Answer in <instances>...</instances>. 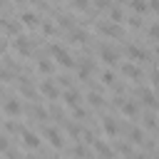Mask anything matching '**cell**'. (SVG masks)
Here are the masks:
<instances>
[{
  "mask_svg": "<svg viewBox=\"0 0 159 159\" xmlns=\"http://www.w3.org/2000/svg\"><path fill=\"white\" fill-rule=\"evenodd\" d=\"M129 142H132V144H142V142H144V132L137 129V127H132V129H129Z\"/></svg>",
  "mask_w": 159,
  "mask_h": 159,
  "instance_id": "24",
  "label": "cell"
},
{
  "mask_svg": "<svg viewBox=\"0 0 159 159\" xmlns=\"http://www.w3.org/2000/svg\"><path fill=\"white\" fill-rule=\"evenodd\" d=\"M97 32H102V35H107V37H119V35H122V27L114 25V22H109V20H99V22H97Z\"/></svg>",
  "mask_w": 159,
  "mask_h": 159,
  "instance_id": "5",
  "label": "cell"
},
{
  "mask_svg": "<svg viewBox=\"0 0 159 159\" xmlns=\"http://www.w3.org/2000/svg\"><path fill=\"white\" fill-rule=\"evenodd\" d=\"M0 122H2V117H0Z\"/></svg>",
  "mask_w": 159,
  "mask_h": 159,
  "instance_id": "44",
  "label": "cell"
},
{
  "mask_svg": "<svg viewBox=\"0 0 159 159\" xmlns=\"http://www.w3.org/2000/svg\"><path fill=\"white\" fill-rule=\"evenodd\" d=\"M97 52H99V60H102V62H107V65H112V67L119 62V52H117L114 47H109V45H99V50H97Z\"/></svg>",
  "mask_w": 159,
  "mask_h": 159,
  "instance_id": "3",
  "label": "cell"
},
{
  "mask_svg": "<svg viewBox=\"0 0 159 159\" xmlns=\"http://www.w3.org/2000/svg\"><path fill=\"white\" fill-rule=\"evenodd\" d=\"M42 134H45V139L50 142V147H55V149H60V147L65 144V139H62V132H60L57 127H45V129H42Z\"/></svg>",
  "mask_w": 159,
  "mask_h": 159,
  "instance_id": "4",
  "label": "cell"
},
{
  "mask_svg": "<svg viewBox=\"0 0 159 159\" xmlns=\"http://www.w3.org/2000/svg\"><path fill=\"white\" fill-rule=\"evenodd\" d=\"M149 37H152V40H157V42H159V20H157V22H152V25H149Z\"/></svg>",
  "mask_w": 159,
  "mask_h": 159,
  "instance_id": "32",
  "label": "cell"
},
{
  "mask_svg": "<svg viewBox=\"0 0 159 159\" xmlns=\"http://www.w3.org/2000/svg\"><path fill=\"white\" fill-rule=\"evenodd\" d=\"M149 10H154V12L159 15V0H152V2H149Z\"/></svg>",
  "mask_w": 159,
  "mask_h": 159,
  "instance_id": "38",
  "label": "cell"
},
{
  "mask_svg": "<svg viewBox=\"0 0 159 159\" xmlns=\"http://www.w3.org/2000/svg\"><path fill=\"white\" fill-rule=\"evenodd\" d=\"M99 80H102V84H107V87H114V80H117V77H114V72H112V70H104V72L99 75Z\"/></svg>",
  "mask_w": 159,
  "mask_h": 159,
  "instance_id": "27",
  "label": "cell"
},
{
  "mask_svg": "<svg viewBox=\"0 0 159 159\" xmlns=\"http://www.w3.org/2000/svg\"><path fill=\"white\" fill-rule=\"evenodd\" d=\"M20 25H22V27H40V25H42V17L35 15L32 10H22V12H20Z\"/></svg>",
  "mask_w": 159,
  "mask_h": 159,
  "instance_id": "6",
  "label": "cell"
},
{
  "mask_svg": "<svg viewBox=\"0 0 159 159\" xmlns=\"http://www.w3.org/2000/svg\"><path fill=\"white\" fill-rule=\"evenodd\" d=\"M52 70H55V65H52L50 60H40V62H37V72H42V75H52Z\"/></svg>",
  "mask_w": 159,
  "mask_h": 159,
  "instance_id": "26",
  "label": "cell"
},
{
  "mask_svg": "<svg viewBox=\"0 0 159 159\" xmlns=\"http://www.w3.org/2000/svg\"><path fill=\"white\" fill-rule=\"evenodd\" d=\"M119 72H122L127 80H134V82L142 80V70H139L134 62H122V65H119Z\"/></svg>",
  "mask_w": 159,
  "mask_h": 159,
  "instance_id": "8",
  "label": "cell"
},
{
  "mask_svg": "<svg viewBox=\"0 0 159 159\" xmlns=\"http://www.w3.org/2000/svg\"><path fill=\"white\" fill-rule=\"evenodd\" d=\"M154 159H159V149H157V152H154Z\"/></svg>",
  "mask_w": 159,
  "mask_h": 159,
  "instance_id": "42",
  "label": "cell"
},
{
  "mask_svg": "<svg viewBox=\"0 0 159 159\" xmlns=\"http://www.w3.org/2000/svg\"><path fill=\"white\" fill-rule=\"evenodd\" d=\"M10 149V142H7V134H0V152H7Z\"/></svg>",
  "mask_w": 159,
  "mask_h": 159,
  "instance_id": "36",
  "label": "cell"
},
{
  "mask_svg": "<svg viewBox=\"0 0 159 159\" xmlns=\"http://www.w3.org/2000/svg\"><path fill=\"white\" fill-rule=\"evenodd\" d=\"M20 137H22V144H25L27 149H40V137H37L35 132H30V129H25V127H22Z\"/></svg>",
  "mask_w": 159,
  "mask_h": 159,
  "instance_id": "14",
  "label": "cell"
},
{
  "mask_svg": "<svg viewBox=\"0 0 159 159\" xmlns=\"http://www.w3.org/2000/svg\"><path fill=\"white\" fill-rule=\"evenodd\" d=\"M117 152H119V154H124V157H129V159L134 157V154H132V144H129V142H117Z\"/></svg>",
  "mask_w": 159,
  "mask_h": 159,
  "instance_id": "28",
  "label": "cell"
},
{
  "mask_svg": "<svg viewBox=\"0 0 159 159\" xmlns=\"http://www.w3.org/2000/svg\"><path fill=\"white\" fill-rule=\"evenodd\" d=\"M30 114H32L37 122H45V119H50V112H47L45 107H37V104H32V107H30Z\"/></svg>",
  "mask_w": 159,
  "mask_h": 159,
  "instance_id": "20",
  "label": "cell"
},
{
  "mask_svg": "<svg viewBox=\"0 0 159 159\" xmlns=\"http://www.w3.org/2000/svg\"><path fill=\"white\" fill-rule=\"evenodd\" d=\"M124 52L132 57V60H149V52L147 50H142L139 45H134V42H127L124 45Z\"/></svg>",
  "mask_w": 159,
  "mask_h": 159,
  "instance_id": "11",
  "label": "cell"
},
{
  "mask_svg": "<svg viewBox=\"0 0 159 159\" xmlns=\"http://www.w3.org/2000/svg\"><path fill=\"white\" fill-rule=\"evenodd\" d=\"M132 159H149V157H147V154H144V152H139V154H134V157H132Z\"/></svg>",
  "mask_w": 159,
  "mask_h": 159,
  "instance_id": "39",
  "label": "cell"
},
{
  "mask_svg": "<svg viewBox=\"0 0 159 159\" xmlns=\"http://www.w3.org/2000/svg\"><path fill=\"white\" fill-rule=\"evenodd\" d=\"M117 107H119V112H122L127 119H134V117H139V102H137V99H122Z\"/></svg>",
  "mask_w": 159,
  "mask_h": 159,
  "instance_id": "2",
  "label": "cell"
},
{
  "mask_svg": "<svg viewBox=\"0 0 159 159\" xmlns=\"http://www.w3.org/2000/svg\"><path fill=\"white\" fill-rule=\"evenodd\" d=\"M127 25H129V27H142V17H139V15H129V17H127Z\"/></svg>",
  "mask_w": 159,
  "mask_h": 159,
  "instance_id": "33",
  "label": "cell"
},
{
  "mask_svg": "<svg viewBox=\"0 0 159 159\" xmlns=\"http://www.w3.org/2000/svg\"><path fill=\"white\" fill-rule=\"evenodd\" d=\"M137 97L142 99V104H144V107H157V104H159V102H157V97H154V92H152L149 87H139V89H137Z\"/></svg>",
  "mask_w": 159,
  "mask_h": 159,
  "instance_id": "13",
  "label": "cell"
},
{
  "mask_svg": "<svg viewBox=\"0 0 159 159\" xmlns=\"http://www.w3.org/2000/svg\"><path fill=\"white\" fill-rule=\"evenodd\" d=\"M60 97H62V102H65L67 107H72V109H75V107H80V99H82V94H80L77 89H72V87H70V89H65Z\"/></svg>",
  "mask_w": 159,
  "mask_h": 159,
  "instance_id": "12",
  "label": "cell"
},
{
  "mask_svg": "<svg viewBox=\"0 0 159 159\" xmlns=\"http://www.w3.org/2000/svg\"><path fill=\"white\" fill-rule=\"evenodd\" d=\"M87 102H89L92 107H102V104H104V97H102V92H97V89H94V92H89V94H87Z\"/></svg>",
  "mask_w": 159,
  "mask_h": 159,
  "instance_id": "23",
  "label": "cell"
},
{
  "mask_svg": "<svg viewBox=\"0 0 159 159\" xmlns=\"http://www.w3.org/2000/svg\"><path fill=\"white\" fill-rule=\"evenodd\" d=\"M20 94L27 97V99H35L37 97V92H35V87H32V82L27 77H20Z\"/></svg>",
  "mask_w": 159,
  "mask_h": 159,
  "instance_id": "16",
  "label": "cell"
},
{
  "mask_svg": "<svg viewBox=\"0 0 159 159\" xmlns=\"http://www.w3.org/2000/svg\"><path fill=\"white\" fill-rule=\"evenodd\" d=\"M152 84H154V87H159V70H157V67L152 70Z\"/></svg>",
  "mask_w": 159,
  "mask_h": 159,
  "instance_id": "37",
  "label": "cell"
},
{
  "mask_svg": "<svg viewBox=\"0 0 159 159\" xmlns=\"http://www.w3.org/2000/svg\"><path fill=\"white\" fill-rule=\"evenodd\" d=\"M0 80H2V82H10V80H12V75H10V70H7L5 65H0Z\"/></svg>",
  "mask_w": 159,
  "mask_h": 159,
  "instance_id": "34",
  "label": "cell"
},
{
  "mask_svg": "<svg viewBox=\"0 0 159 159\" xmlns=\"http://www.w3.org/2000/svg\"><path fill=\"white\" fill-rule=\"evenodd\" d=\"M70 40H72L75 45H87L89 35H87V30H84V27H75V30L70 32Z\"/></svg>",
  "mask_w": 159,
  "mask_h": 159,
  "instance_id": "17",
  "label": "cell"
},
{
  "mask_svg": "<svg viewBox=\"0 0 159 159\" xmlns=\"http://www.w3.org/2000/svg\"><path fill=\"white\" fill-rule=\"evenodd\" d=\"M102 129H104V134H107V137H112V139L119 134V124H117V119H114V117H104V119H102Z\"/></svg>",
  "mask_w": 159,
  "mask_h": 159,
  "instance_id": "15",
  "label": "cell"
},
{
  "mask_svg": "<svg viewBox=\"0 0 159 159\" xmlns=\"http://www.w3.org/2000/svg\"><path fill=\"white\" fill-rule=\"evenodd\" d=\"M40 94H45L47 99H60V89L52 80H42L40 82Z\"/></svg>",
  "mask_w": 159,
  "mask_h": 159,
  "instance_id": "9",
  "label": "cell"
},
{
  "mask_svg": "<svg viewBox=\"0 0 159 159\" xmlns=\"http://www.w3.org/2000/svg\"><path fill=\"white\" fill-rule=\"evenodd\" d=\"M5 47H7V42H5V37H0V52H2Z\"/></svg>",
  "mask_w": 159,
  "mask_h": 159,
  "instance_id": "40",
  "label": "cell"
},
{
  "mask_svg": "<svg viewBox=\"0 0 159 159\" xmlns=\"http://www.w3.org/2000/svg\"><path fill=\"white\" fill-rule=\"evenodd\" d=\"M72 157H75V159H89V152H87V149L77 142V144L72 147Z\"/></svg>",
  "mask_w": 159,
  "mask_h": 159,
  "instance_id": "25",
  "label": "cell"
},
{
  "mask_svg": "<svg viewBox=\"0 0 159 159\" xmlns=\"http://www.w3.org/2000/svg\"><path fill=\"white\" fill-rule=\"evenodd\" d=\"M94 149H97V154H99L102 159H112V157H114L112 147H109L107 142H102V139H99V142H94Z\"/></svg>",
  "mask_w": 159,
  "mask_h": 159,
  "instance_id": "19",
  "label": "cell"
},
{
  "mask_svg": "<svg viewBox=\"0 0 159 159\" xmlns=\"http://www.w3.org/2000/svg\"><path fill=\"white\" fill-rule=\"evenodd\" d=\"M129 7L134 10V15H139V17H142V15H144V12L149 10V2H142V0H134V2H129Z\"/></svg>",
  "mask_w": 159,
  "mask_h": 159,
  "instance_id": "22",
  "label": "cell"
},
{
  "mask_svg": "<svg viewBox=\"0 0 159 159\" xmlns=\"http://www.w3.org/2000/svg\"><path fill=\"white\" fill-rule=\"evenodd\" d=\"M40 27H42V32H45V35H55V32H57V25H55L52 20H42V25H40Z\"/></svg>",
  "mask_w": 159,
  "mask_h": 159,
  "instance_id": "29",
  "label": "cell"
},
{
  "mask_svg": "<svg viewBox=\"0 0 159 159\" xmlns=\"http://www.w3.org/2000/svg\"><path fill=\"white\" fill-rule=\"evenodd\" d=\"M157 114H159V104H157Z\"/></svg>",
  "mask_w": 159,
  "mask_h": 159,
  "instance_id": "43",
  "label": "cell"
},
{
  "mask_svg": "<svg viewBox=\"0 0 159 159\" xmlns=\"http://www.w3.org/2000/svg\"><path fill=\"white\" fill-rule=\"evenodd\" d=\"M50 50H52V57H55V62H57V65H62L65 70H72V67H77L75 57H72V55H70L65 47H60V45H52Z\"/></svg>",
  "mask_w": 159,
  "mask_h": 159,
  "instance_id": "1",
  "label": "cell"
},
{
  "mask_svg": "<svg viewBox=\"0 0 159 159\" xmlns=\"http://www.w3.org/2000/svg\"><path fill=\"white\" fill-rule=\"evenodd\" d=\"M0 25L5 27V32H10V35H15V37L20 35V27H22L20 22H15V20H10V17H2V20H0Z\"/></svg>",
  "mask_w": 159,
  "mask_h": 159,
  "instance_id": "18",
  "label": "cell"
},
{
  "mask_svg": "<svg viewBox=\"0 0 159 159\" xmlns=\"http://www.w3.org/2000/svg\"><path fill=\"white\" fill-rule=\"evenodd\" d=\"M12 47L22 55V57H30L32 55V45H30V37H25V35H17L15 40H12Z\"/></svg>",
  "mask_w": 159,
  "mask_h": 159,
  "instance_id": "7",
  "label": "cell"
},
{
  "mask_svg": "<svg viewBox=\"0 0 159 159\" xmlns=\"http://www.w3.org/2000/svg\"><path fill=\"white\" fill-rule=\"evenodd\" d=\"M7 159H20V154H15V152H10V154H7Z\"/></svg>",
  "mask_w": 159,
  "mask_h": 159,
  "instance_id": "41",
  "label": "cell"
},
{
  "mask_svg": "<svg viewBox=\"0 0 159 159\" xmlns=\"http://www.w3.org/2000/svg\"><path fill=\"white\" fill-rule=\"evenodd\" d=\"M70 7H72V10H80V12H82V10H89V2H84V0H80V2H72Z\"/></svg>",
  "mask_w": 159,
  "mask_h": 159,
  "instance_id": "35",
  "label": "cell"
},
{
  "mask_svg": "<svg viewBox=\"0 0 159 159\" xmlns=\"http://www.w3.org/2000/svg\"><path fill=\"white\" fill-rule=\"evenodd\" d=\"M142 124H144L147 129H154V127H157V117H154L152 112H147V114L142 117Z\"/></svg>",
  "mask_w": 159,
  "mask_h": 159,
  "instance_id": "30",
  "label": "cell"
},
{
  "mask_svg": "<svg viewBox=\"0 0 159 159\" xmlns=\"http://www.w3.org/2000/svg\"><path fill=\"white\" fill-rule=\"evenodd\" d=\"M72 119H77V122H80V119H87V109H84V107H75V109H72Z\"/></svg>",
  "mask_w": 159,
  "mask_h": 159,
  "instance_id": "31",
  "label": "cell"
},
{
  "mask_svg": "<svg viewBox=\"0 0 159 159\" xmlns=\"http://www.w3.org/2000/svg\"><path fill=\"white\" fill-rule=\"evenodd\" d=\"M119 20H124V12H122V5H112L109 7V22L119 25Z\"/></svg>",
  "mask_w": 159,
  "mask_h": 159,
  "instance_id": "21",
  "label": "cell"
},
{
  "mask_svg": "<svg viewBox=\"0 0 159 159\" xmlns=\"http://www.w3.org/2000/svg\"><path fill=\"white\" fill-rule=\"evenodd\" d=\"M2 112H5V114H10V117H20V112H22L20 99H17V97H7V99L2 102Z\"/></svg>",
  "mask_w": 159,
  "mask_h": 159,
  "instance_id": "10",
  "label": "cell"
}]
</instances>
